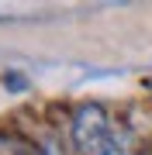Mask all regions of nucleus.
<instances>
[{"mask_svg": "<svg viewBox=\"0 0 152 155\" xmlns=\"http://www.w3.org/2000/svg\"><path fill=\"white\" fill-rule=\"evenodd\" d=\"M73 145L79 148V155H104L114 141L107 114L100 104H79L73 114Z\"/></svg>", "mask_w": 152, "mask_h": 155, "instance_id": "f257e3e1", "label": "nucleus"}, {"mask_svg": "<svg viewBox=\"0 0 152 155\" xmlns=\"http://www.w3.org/2000/svg\"><path fill=\"white\" fill-rule=\"evenodd\" d=\"M0 83H4V90H11V93H24V90H28V79H24V72H17V69H7Z\"/></svg>", "mask_w": 152, "mask_h": 155, "instance_id": "f03ea898", "label": "nucleus"}, {"mask_svg": "<svg viewBox=\"0 0 152 155\" xmlns=\"http://www.w3.org/2000/svg\"><path fill=\"white\" fill-rule=\"evenodd\" d=\"M104 155H128V152H124V148H121V145H111V148H107Z\"/></svg>", "mask_w": 152, "mask_h": 155, "instance_id": "7ed1b4c3", "label": "nucleus"}]
</instances>
